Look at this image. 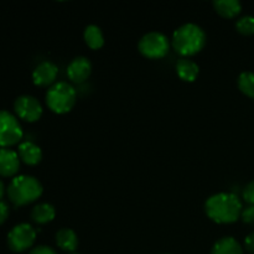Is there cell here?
Segmentation results:
<instances>
[{"instance_id": "obj_25", "label": "cell", "mask_w": 254, "mask_h": 254, "mask_svg": "<svg viewBox=\"0 0 254 254\" xmlns=\"http://www.w3.org/2000/svg\"><path fill=\"white\" fill-rule=\"evenodd\" d=\"M245 245H246V248H247L251 253H254V232L250 233V235L246 237Z\"/></svg>"}, {"instance_id": "obj_20", "label": "cell", "mask_w": 254, "mask_h": 254, "mask_svg": "<svg viewBox=\"0 0 254 254\" xmlns=\"http://www.w3.org/2000/svg\"><path fill=\"white\" fill-rule=\"evenodd\" d=\"M236 29L238 32L243 35H252L254 34V16L247 15L243 16L236 22Z\"/></svg>"}, {"instance_id": "obj_23", "label": "cell", "mask_w": 254, "mask_h": 254, "mask_svg": "<svg viewBox=\"0 0 254 254\" xmlns=\"http://www.w3.org/2000/svg\"><path fill=\"white\" fill-rule=\"evenodd\" d=\"M7 217H9V206L6 202L0 200V225H2Z\"/></svg>"}, {"instance_id": "obj_16", "label": "cell", "mask_w": 254, "mask_h": 254, "mask_svg": "<svg viewBox=\"0 0 254 254\" xmlns=\"http://www.w3.org/2000/svg\"><path fill=\"white\" fill-rule=\"evenodd\" d=\"M213 6L221 16L227 17V19L237 16L242 10V5L238 0H215Z\"/></svg>"}, {"instance_id": "obj_5", "label": "cell", "mask_w": 254, "mask_h": 254, "mask_svg": "<svg viewBox=\"0 0 254 254\" xmlns=\"http://www.w3.org/2000/svg\"><path fill=\"white\" fill-rule=\"evenodd\" d=\"M22 129L14 114L0 111V148H10L22 139Z\"/></svg>"}, {"instance_id": "obj_3", "label": "cell", "mask_w": 254, "mask_h": 254, "mask_svg": "<svg viewBox=\"0 0 254 254\" xmlns=\"http://www.w3.org/2000/svg\"><path fill=\"white\" fill-rule=\"evenodd\" d=\"M41 183L30 175L15 176L7 186V196L16 207L29 205L42 195Z\"/></svg>"}, {"instance_id": "obj_21", "label": "cell", "mask_w": 254, "mask_h": 254, "mask_svg": "<svg viewBox=\"0 0 254 254\" xmlns=\"http://www.w3.org/2000/svg\"><path fill=\"white\" fill-rule=\"evenodd\" d=\"M243 198L250 205H254V180L251 181L243 190Z\"/></svg>"}, {"instance_id": "obj_22", "label": "cell", "mask_w": 254, "mask_h": 254, "mask_svg": "<svg viewBox=\"0 0 254 254\" xmlns=\"http://www.w3.org/2000/svg\"><path fill=\"white\" fill-rule=\"evenodd\" d=\"M242 220L243 222L251 223V225H254V205L248 206L247 208L242 211Z\"/></svg>"}, {"instance_id": "obj_4", "label": "cell", "mask_w": 254, "mask_h": 254, "mask_svg": "<svg viewBox=\"0 0 254 254\" xmlns=\"http://www.w3.org/2000/svg\"><path fill=\"white\" fill-rule=\"evenodd\" d=\"M76 89L67 82H57L52 84L46 93V104L57 114H64L71 111L76 104Z\"/></svg>"}, {"instance_id": "obj_13", "label": "cell", "mask_w": 254, "mask_h": 254, "mask_svg": "<svg viewBox=\"0 0 254 254\" xmlns=\"http://www.w3.org/2000/svg\"><path fill=\"white\" fill-rule=\"evenodd\" d=\"M56 243L61 250L74 252L78 246V237L71 228H61L56 233Z\"/></svg>"}, {"instance_id": "obj_10", "label": "cell", "mask_w": 254, "mask_h": 254, "mask_svg": "<svg viewBox=\"0 0 254 254\" xmlns=\"http://www.w3.org/2000/svg\"><path fill=\"white\" fill-rule=\"evenodd\" d=\"M59 68L51 61H44L35 67L32 72V81L36 86L46 87L56 81Z\"/></svg>"}, {"instance_id": "obj_1", "label": "cell", "mask_w": 254, "mask_h": 254, "mask_svg": "<svg viewBox=\"0 0 254 254\" xmlns=\"http://www.w3.org/2000/svg\"><path fill=\"white\" fill-rule=\"evenodd\" d=\"M205 211L208 217L217 223H233L242 215V202L237 195L220 192L207 198Z\"/></svg>"}, {"instance_id": "obj_2", "label": "cell", "mask_w": 254, "mask_h": 254, "mask_svg": "<svg viewBox=\"0 0 254 254\" xmlns=\"http://www.w3.org/2000/svg\"><path fill=\"white\" fill-rule=\"evenodd\" d=\"M206 45V34L198 25L189 22L181 25L173 35V46L181 56H192Z\"/></svg>"}, {"instance_id": "obj_28", "label": "cell", "mask_w": 254, "mask_h": 254, "mask_svg": "<svg viewBox=\"0 0 254 254\" xmlns=\"http://www.w3.org/2000/svg\"><path fill=\"white\" fill-rule=\"evenodd\" d=\"M72 254H77V253H72Z\"/></svg>"}, {"instance_id": "obj_19", "label": "cell", "mask_w": 254, "mask_h": 254, "mask_svg": "<svg viewBox=\"0 0 254 254\" xmlns=\"http://www.w3.org/2000/svg\"><path fill=\"white\" fill-rule=\"evenodd\" d=\"M238 88L246 96L254 98V73L253 72H242L238 77Z\"/></svg>"}, {"instance_id": "obj_26", "label": "cell", "mask_w": 254, "mask_h": 254, "mask_svg": "<svg viewBox=\"0 0 254 254\" xmlns=\"http://www.w3.org/2000/svg\"><path fill=\"white\" fill-rule=\"evenodd\" d=\"M4 192H5V186H4V183L1 181V179H0V200H1L2 196H4Z\"/></svg>"}, {"instance_id": "obj_17", "label": "cell", "mask_w": 254, "mask_h": 254, "mask_svg": "<svg viewBox=\"0 0 254 254\" xmlns=\"http://www.w3.org/2000/svg\"><path fill=\"white\" fill-rule=\"evenodd\" d=\"M56 211L55 207L50 203H39L35 206L31 211V218L34 222L39 223V225H44V223L51 222L55 218Z\"/></svg>"}, {"instance_id": "obj_12", "label": "cell", "mask_w": 254, "mask_h": 254, "mask_svg": "<svg viewBox=\"0 0 254 254\" xmlns=\"http://www.w3.org/2000/svg\"><path fill=\"white\" fill-rule=\"evenodd\" d=\"M17 154L26 165H36L42 159L41 148L32 141H24L20 144Z\"/></svg>"}, {"instance_id": "obj_24", "label": "cell", "mask_w": 254, "mask_h": 254, "mask_svg": "<svg viewBox=\"0 0 254 254\" xmlns=\"http://www.w3.org/2000/svg\"><path fill=\"white\" fill-rule=\"evenodd\" d=\"M29 254H57L56 251L52 250L51 247H47V246H37L34 250H31V252Z\"/></svg>"}, {"instance_id": "obj_27", "label": "cell", "mask_w": 254, "mask_h": 254, "mask_svg": "<svg viewBox=\"0 0 254 254\" xmlns=\"http://www.w3.org/2000/svg\"><path fill=\"white\" fill-rule=\"evenodd\" d=\"M164 254H170V253H164Z\"/></svg>"}, {"instance_id": "obj_11", "label": "cell", "mask_w": 254, "mask_h": 254, "mask_svg": "<svg viewBox=\"0 0 254 254\" xmlns=\"http://www.w3.org/2000/svg\"><path fill=\"white\" fill-rule=\"evenodd\" d=\"M19 154L9 148H0V176H14L19 171Z\"/></svg>"}, {"instance_id": "obj_9", "label": "cell", "mask_w": 254, "mask_h": 254, "mask_svg": "<svg viewBox=\"0 0 254 254\" xmlns=\"http://www.w3.org/2000/svg\"><path fill=\"white\" fill-rule=\"evenodd\" d=\"M92 72V64L87 57H74L67 67V76L74 83H82L89 77Z\"/></svg>"}, {"instance_id": "obj_18", "label": "cell", "mask_w": 254, "mask_h": 254, "mask_svg": "<svg viewBox=\"0 0 254 254\" xmlns=\"http://www.w3.org/2000/svg\"><path fill=\"white\" fill-rule=\"evenodd\" d=\"M84 41L88 45L91 49L98 50L103 46L104 44V36L103 32H102L101 27L97 26V25H88V26L84 29Z\"/></svg>"}, {"instance_id": "obj_14", "label": "cell", "mask_w": 254, "mask_h": 254, "mask_svg": "<svg viewBox=\"0 0 254 254\" xmlns=\"http://www.w3.org/2000/svg\"><path fill=\"white\" fill-rule=\"evenodd\" d=\"M198 71L200 68H198L197 64L193 62L192 60L180 59L176 64V72L183 81L193 82L197 78Z\"/></svg>"}, {"instance_id": "obj_8", "label": "cell", "mask_w": 254, "mask_h": 254, "mask_svg": "<svg viewBox=\"0 0 254 254\" xmlns=\"http://www.w3.org/2000/svg\"><path fill=\"white\" fill-rule=\"evenodd\" d=\"M14 111L20 119L25 122H36L42 116V106L35 97L24 94L15 99Z\"/></svg>"}, {"instance_id": "obj_15", "label": "cell", "mask_w": 254, "mask_h": 254, "mask_svg": "<svg viewBox=\"0 0 254 254\" xmlns=\"http://www.w3.org/2000/svg\"><path fill=\"white\" fill-rule=\"evenodd\" d=\"M211 254H243V250L233 237H223L213 245Z\"/></svg>"}, {"instance_id": "obj_7", "label": "cell", "mask_w": 254, "mask_h": 254, "mask_svg": "<svg viewBox=\"0 0 254 254\" xmlns=\"http://www.w3.org/2000/svg\"><path fill=\"white\" fill-rule=\"evenodd\" d=\"M36 240V231L29 223H19L7 233V245L14 252H24L32 247Z\"/></svg>"}, {"instance_id": "obj_6", "label": "cell", "mask_w": 254, "mask_h": 254, "mask_svg": "<svg viewBox=\"0 0 254 254\" xmlns=\"http://www.w3.org/2000/svg\"><path fill=\"white\" fill-rule=\"evenodd\" d=\"M169 47L168 37L158 31L145 34L138 44L140 54L148 59H161L169 52Z\"/></svg>"}]
</instances>
